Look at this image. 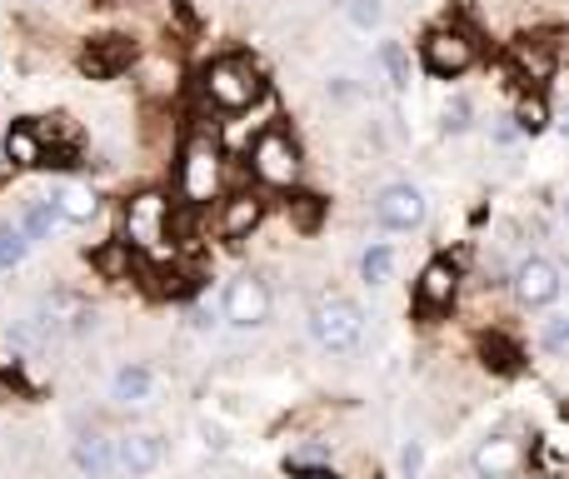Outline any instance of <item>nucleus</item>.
<instances>
[{
  "label": "nucleus",
  "instance_id": "nucleus-2",
  "mask_svg": "<svg viewBox=\"0 0 569 479\" xmlns=\"http://www.w3.org/2000/svg\"><path fill=\"white\" fill-rule=\"evenodd\" d=\"M260 76L250 66H240V60H216V66L206 70V96L216 100V106L226 110H246L260 100Z\"/></svg>",
  "mask_w": 569,
  "mask_h": 479
},
{
  "label": "nucleus",
  "instance_id": "nucleus-24",
  "mask_svg": "<svg viewBox=\"0 0 569 479\" xmlns=\"http://www.w3.org/2000/svg\"><path fill=\"white\" fill-rule=\"evenodd\" d=\"M515 126H520L525 136H540V130L550 126V106H545L540 96H525L520 106H515Z\"/></svg>",
  "mask_w": 569,
  "mask_h": 479
},
{
  "label": "nucleus",
  "instance_id": "nucleus-34",
  "mask_svg": "<svg viewBox=\"0 0 569 479\" xmlns=\"http://www.w3.org/2000/svg\"><path fill=\"white\" fill-rule=\"evenodd\" d=\"M190 325H196V330H210V325H216V310H190Z\"/></svg>",
  "mask_w": 569,
  "mask_h": 479
},
{
  "label": "nucleus",
  "instance_id": "nucleus-25",
  "mask_svg": "<svg viewBox=\"0 0 569 479\" xmlns=\"http://www.w3.org/2000/svg\"><path fill=\"white\" fill-rule=\"evenodd\" d=\"M284 470H330V450L325 445H295L284 455Z\"/></svg>",
  "mask_w": 569,
  "mask_h": 479
},
{
  "label": "nucleus",
  "instance_id": "nucleus-32",
  "mask_svg": "<svg viewBox=\"0 0 569 479\" xmlns=\"http://www.w3.org/2000/svg\"><path fill=\"white\" fill-rule=\"evenodd\" d=\"M295 206V220H300L305 230H315V220H320V200L315 196H300V200H290Z\"/></svg>",
  "mask_w": 569,
  "mask_h": 479
},
{
  "label": "nucleus",
  "instance_id": "nucleus-9",
  "mask_svg": "<svg viewBox=\"0 0 569 479\" xmlns=\"http://www.w3.org/2000/svg\"><path fill=\"white\" fill-rule=\"evenodd\" d=\"M560 265L555 260H540V255H530V260L515 270V300L525 305V310H545V305L560 300Z\"/></svg>",
  "mask_w": 569,
  "mask_h": 479
},
{
  "label": "nucleus",
  "instance_id": "nucleus-18",
  "mask_svg": "<svg viewBox=\"0 0 569 479\" xmlns=\"http://www.w3.org/2000/svg\"><path fill=\"white\" fill-rule=\"evenodd\" d=\"M50 206H56V216H60V220H70V226H86V220L100 210V200L90 196L86 186H60L56 196H50Z\"/></svg>",
  "mask_w": 569,
  "mask_h": 479
},
{
  "label": "nucleus",
  "instance_id": "nucleus-20",
  "mask_svg": "<svg viewBox=\"0 0 569 479\" xmlns=\"http://www.w3.org/2000/svg\"><path fill=\"white\" fill-rule=\"evenodd\" d=\"M90 265H96L106 280H126V275H130V245H126V240L100 245V250L90 255Z\"/></svg>",
  "mask_w": 569,
  "mask_h": 479
},
{
  "label": "nucleus",
  "instance_id": "nucleus-22",
  "mask_svg": "<svg viewBox=\"0 0 569 479\" xmlns=\"http://www.w3.org/2000/svg\"><path fill=\"white\" fill-rule=\"evenodd\" d=\"M360 275H365V285H390V275H395V250L390 245H370L365 260H360Z\"/></svg>",
  "mask_w": 569,
  "mask_h": 479
},
{
  "label": "nucleus",
  "instance_id": "nucleus-33",
  "mask_svg": "<svg viewBox=\"0 0 569 479\" xmlns=\"http://www.w3.org/2000/svg\"><path fill=\"white\" fill-rule=\"evenodd\" d=\"M10 400H20V385L10 375H0V405H10Z\"/></svg>",
  "mask_w": 569,
  "mask_h": 479
},
{
  "label": "nucleus",
  "instance_id": "nucleus-17",
  "mask_svg": "<svg viewBox=\"0 0 569 479\" xmlns=\"http://www.w3.org/2000/svg\"><path fill=\"white\" fill-rule=\"evenodd\" d=\"M150 390H156V375H150L146 365H120L116 380H110V395H116L120 405H146Z\"/></svg>",
  "mask_w": 569,
  "mask_h": 479
},
{
  "label": "nucleus",
  "instance_id": "nucleus-10",
  "mask_svg": "<svg viewBox=\"0 0 569 479\" xmlns=\"http://www.w3.org/2000/svg\"><path fill=\"white\" fill-rule=\"evenodd\" d=\"M425 66H430L435 76H465V70L475 66V40L465 36V30H435V36L425 40Z\"/></svg>",
  "mask_w": 569,
  "mask_h": 479
},
{
  "label": "nucleus",
  "instance_id": "nucleus-16",
  "mask_svg": "<svg viewBox=\"0 0 569 479\" xmlns=\"http://www.w3.org/2000/svg\"><path fill=\"white\" fill-rule=\"evenodd\" d=\"M70 460L86 475H116V440H106V435H80Z\"/></svg>",
  "mask_w": 569,
  "mask_h": 479
},
{
  "label": "nucleus",
  "instance_id": "nucleus-4",
  "mask_svg": "<svg viewBox=\"0 0 569 479\" xmlns=\"http://www.w3.org/2000/svg\"><path fill=\"white\" fill-rule=\"evenodd\" d=\"M220 190V156L210 140H190L186 160H180V196L186 206H206L210 196Z\"/></svg>",
  "mask_w": 569,
  "mask_h": 479
},
{
  "label": "nucleus",
  "instance_id": "nucleus-15",
  "mask_svg": "<svg viewBox=\"0 0 569 479\" xmlns=\"http://www.w3.org/2000/svg\"><path fill=\"white\" fill-rule=\"evenodd\" d=\"M525 465V455H520V445L515 440H505V435H495V440H485L480 450H475V470L480 475H515Z\"/></svg>",
  "mask_w": 569,
  "mask_h": 479
},
{
  "label": "nucleus",
  "instance_id": "nucleus-5",
  "mask_svg": "<svg viewBox=\"0 0 569 479\" xmlns=\"http://www.w3.org/2000/svg\"><path fill=\"white\" fill-rule=\"evenodd\" d=\"M220 315H226L236 330H256V325L270 320V285L260 275H240L230 280L226 300H220Z\"/></svg>",
  "mask_w": 569,
  "mask_h": 479
},
{
  "label": "nucleus",
  "instance_id": "nucleus-12",
  "mask_svg": "<svg viewBox=\"0 0 569 479\" xmlns=\"http://www.w3.org/2000/svg\"><path fill=\"white\" fill-rule=\"evenodd\" d=\"M455 290H460V270H455L450 260H430L420 275V285H415V305H420L425 315L445 310V305L455 300Z\"/></svg>",
  "mask_w": 569,
  "mask_h": 479
},
{
  "label": "nucleus",
  "instance_id": "nucleus-8",
  "mask_svg": "<svg viewBox=\"0 0 569 479\" xmlns=\"http://www.w3.org/2000/svg\"><path fill=\"white\" fill-rule=\"evenodd\" d=\"M36 325L50 335V340H60V335H80V330H90V325H96V315H90V305L80 300V295H70V290H50L46 300H40V310H36Z\"/></svg>",
  "mask_w": 569,
  "mask_h": 479
},
{
  "label": "nucleus",
  "instance_id": "nucleus-1",
  "mask_svg": "<svg viewBox=\"0 0 569 479\" xmlns=\"http://www.w3.org/2000/svg\"><path fill=\"white\" fill-rule=\"evenodd\" d=\"M310 335L320 350L350 355L365 335V310L355 300H345V295H325V300L310 310Z\"/></svg>",
  "mask_w": 569,
  "mask_h": 479
},
{
  "label": "nucleus",
  "instance_id": "nucleus-28",
  "mask_svg": "<svg viewBox=\"0 0 569 479\" xmlns=\"http://www.w3.org/2000/svg\"><path fill=\"white\" fill-rule=\"evenodd\" d=\"M345 16H350L360 30H375L385 20V6L380 0H345Z\"/></svg>",
  "mask_w": 569,
  "mask_h": 479
},
{
  "label": "nucleus",
  "instance_id": "nucleus-7",
  "mask_svg": "<svg viewBox=\"0 0 569 479\" xmlns=\"http://www.w3.org/2000/svg\"><path fill=\"white\" fill-rule=\"evenodd\" d=\"M425 216H430L425 196L415 186H405V180H395V186H385L380 196H375V220H380L385 230H420Z\"/></svg>",
  "mask_w": 569,
  "mask_h": 479
},
{
  "label": "nucleus",
  "instance_id": "nucleus-31",
  "mask_svg": "<svg viewBox=\"0 0 569 479\" xmlns=\"http://www.w3.org/2000/svg\"><path fill=\"white\" fill-rule=\"evenodd\" d=\"M400 470H405V475H420V470H425L420 440H405V445H400Z\"/></svg>",
  "mask_w": 569,
  "mask_h": 479
},
{
  "label": "nucleus",
  "instance_id": "nucleus-19",
  "mask_svg": "<svg viewBox=\"0 0 569 479\" xmlns=\"http://www.w3.org/2000/svg\"><path fill=\"white\" fill-rule=\"evenodd\" d=\"M0 150L10 156V166H40V156H46L36 126H10V136L0 140Z\"/></svg>",
  "mask_w": 569,
  "mask_h": 479
},
{
  "label": "nucleus",
  "instance_id": "nucleus-23",
  "mask_svg": "<svg viewBox=\"0 0 569 479\" xmlns=\"http://www.w3.org/2000/svg\"><path fill=\"white\" fill-rule=\"evenodd\" d=\"M480 355H485V365H490V370H505V375L520 365V350H515L505 335H485V340H480Z\"/></svg>",
  "mask_w": 569,
  "mask_h": 479
},
{
  "label": "nucleus",
  "instance_id": "nucleus-35",
  "mask_svg": "<svg viewBox=\"0 0 569 479\" xmlns=\"http://www.w3.org/2000/svg\"><path fill=\"white\" fill-rule=\"evenodd\" d=\"M0 76H6V60H0Z\"/></svg>",
  "mask_w": 569,
  "mask_h": 479
},
{
  "label": "nucleus",
  "instance_id": "nucleus-11",
  "mask_svg": "<svg viewBox=\"0 0 569 479\" xmlns=\"http://www.w3.org/2000/svg\"><path fill=\"white\" fill-rule=\"evenodd\" d=\"M166 465V440L160 435H120L116 440V470L126 475H150Z\"/></svg>",
  "mask_w": 569,
  "mask_h": 479
},
{
  "label": "nucleus",
  "instance_id": "nucleus-27",
  "mask_svg": "<svg viewBox=\"0 0 569 479\" xmlns=\"http://www.w3.org/2000/svg\"><path fill=\"white\" fill-rule=\"evenodd\" d=\"M380 66H385V76H390L395 90L410 86V66H405V50L395 46V40H385V46H380Z\"/></svg>",
  "mask_w": 569,
  "mask_h": 479
},
{
  "label": "nucleus",
  "instance_id": "nucleus-14",
  "mask_svg": "<svg viewBox=\"0 0 569 479\" xmlns=\"http://www.w3.org/2000/svg\"><path fill=\"white\" fill-rule=\"evenodd\" d=\"M260 220H266V200L250 196V190H246V196H230L226 210H220V236H226V240H246Z\"/></svg>",
  "mask_w": 569,
  "mask_h": 479
},
{
  "label": "nucleus",
  "instance_id": "nucleus-13",
  "mask_svg": "<svg viewBox=\"0 0 569 479\" xmlns=\"http://www.w3.org/2000/svg\"><path fill=\"white\" fill-rule=\"evenodd\" d=\"M130 56H136V46H130L126 36H100L86 46V56H80V70H86L90 80H110L120 66H130Z\"/></svg>",
  "mask_w": 569,
  "mask_h": 479
},
{
  "label": "nucleus",
  "instance_id": "nucleus-30",
  "mask_svg": "<svg viewBox=\"0 0 569 479\" xmlns=\"http://www.w3.org/2000/svg\"><path fill=\"white\" fill-rule=\"evenodd\" d=\"M445 130H450V136L470 130V100H450V106H445Z\"/></svg>",
  "mask_w": 569,
  "mask_h": 479
},
{
  "label": "nucleus",
  "instance_id": "nucleus-26",
  "mask_svg": "<svg viewBox=\"0 0 569 479\" xmlns=\"http://www.w3.org/2000/svg\"><path fill=\"white\" fill-rule=\"evenodd\" d=\"M30 240L20 236V226H0V270H16L20 260H26Z\"/></svg>",
  "mask_w": 569,
  "mask_h": 479
},
{
  "label": "nucleus",
  "instance_id": "nucleus-21",
  "mask_svg": "<svg viewBox=\"0 0 569 479\" xmlns=\"http://www.w3.org/2000/svg\"><path fill=\"white\" fill-rule=\"evenodd\" d=\"M56 206L50 200H36V206H26V220H20V236L26 240H50V230H56Z\"/></svg>",
  "mask_w": 569,
  "mask_h": 479
},
{
  "label": "nucleus",
  "instance_id": "nucleus-29",
  "mask_svg": "<svg viewBox=\"0 0 569 479\" xmlns=\"http://www.w3.org/2000/svg\"><path fill=\"white\" fill-rule=\"evenodd\" d=\"M565 345H569V320L565 315H550V325H545V350L565 355Z\"/></svg>",
  "mask_w": 569,
  "mask_h": 479
},
{
  "label": "nucleus",
  "instance_id": "nucleus-3",
  "mask_svg": "<svg viewBox=\"0 0 569 479\" xmlns=\"http://www.w3.org/2000/svg\"><path fill=\"white\" fill-rule=\"evenodd\" d=\"M166 220H170L166 196H156V190L136 196L126 206V245L130 250H166V236H170Z\"/></svg>",
  "mask_w": 569,
  "mask_h": 479
},
{
  "label": "nucleus",
  "instance_id": "nucleus-6",
  "mask_svg": "<svg viewBox=\"0 0 569 479\" xmlns=\"http://www.w3.org/2000/svg\"><path fill=\"white\" fill-rule=\"evenodd\" d=\"M250 170H256L266 186H295V176H300V150L290 146V136L270 130V136H260L256 150H250Z\"/></svg>",
  "mask_w": 569,
  "mask_h": 479
}]
</instances>
